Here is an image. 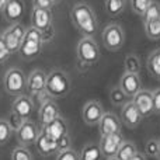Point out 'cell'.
<instances>
[{
	"label": "cell",
	"mask_w": 160,
	"mask_h": 160,
	"mask_svg": "<svg viewBox=\"0 0 160 160\" xmlns=\"http://www.w3.org/2000/svg\"><path fill=\"white\" fill-rule=\"evenodd\" d=\"M104 156L101 153L98 143H87L83 146L82 152L79 155L80 160H101Z\"/></svg>",
	"instance_id": "21"
},
{
	"label": "cell",
	"mask_w": 160,
	"mask_h": 160,
	"mask_svg": "<svg viewBox=\"0 0 160 160\" xmlns=\"http://www.w3.org/2000/svg\"><path fill=\"white\" fill-rule=\"evenodd\" d=\"M129 2V7L138 16H142L143 11L148 8V6L153 2V0H128Z\"/></svg>",
	"instance_id": "31"
},
{
	"label": "cell",
	"mask_w": 160,
	"mask_h": 160,
	"mask_svg": "<svg viewBox=\"0 0 160 160\" xmlns=\"http://www.w3.org/2000/svg\"><path fill=\"white\" fill-rule=\"evenodd\" d=\"M11 160H32V155L27 146H17L11 152Z\"/></svg>",
	"instance_id": "30"
},
{
	"label": "cell",
	"mask_w": 160,
	"mask_h": 160,
	"mask_svg": "<svg viewBox=\"0 0 160 160\" xmlns=\"http://www.w3.org/2000/svg\"><path fill=\"white\" fill-rule=\"evenodd\" d=\"M124 69L127 73H139L141 72V61L135 53H129L124 59Z\"/></svg>",
	"instance_id": "28"
},
{
	"label": "cell",
	"mask_w": 160,
	"mask_h": 160,
	"mask_svg": "<svg viewBox=\"0 0 160 160\" xmlns=\"http://www.w3.org/2000/svg\"><path fill=\"white\" fill-rule=\"evenodd\" d=\"M24 13H25V4L22 0H8L2 14L8 22L14 24V22L21 21V18L24 17Z\"/></svg>",
	"instance_id": "13"
},
{
	"label": "cell",
	"mask_w": 160,
	"mask_h": 160,
	"mask_svg": "<svg viewBox=\"0 0 160 160\" xmlns=\"http://www.w3.org/2000/svg\"><path fill=\"white\" fill-rule=\"evenodd\" d=\"M42 45H44L42 32L31 25L25 30V35L18 48V55L22 59H34L41 53Z\"/></svg>",
	"instance_id": "3"
},
{
	"label": "cell",
	"mask_w": 160,
	"mask_h": 160,
	"mask_svg": "<svg viewBox=\"0 0 160 160\" xmlns=\"http://www.w3.org/2000/svg\"><path fill=\"white\" fill-rule=\"evenodd\" d=\"M102 44L110 52H117L119 51L125 44V32L119 24H108L107 27L102 30L101 34Z\"/></svg>",
	"instance_id": "6"
},
{
	"label": "cell",
	"mask_w": 160,
	"mask_h": 160,
	"mask_svg": "<svg viewBox=\"0 0 160 160\" xmlns=\"http://www.w3.org/2000/svg\"><path fill=\"white\" fill-rule=\"evenodd\" d=\"M119 87L122 88L125 94H127L129 98H132L136 93L142 88V82L141 78H139L138 73H127L121 76V80H119Z\"/></svg>",
	"instance_id": "15"
},
{
	"label": "cell",
	"mask_w": 160,
	"mask_h": 160,
	"mask_svg": "<svg viewBox=\"0 0 160 160\" xmlns=\"http://www.w3.org/2000/svg\"><path fill=\"white\" fill-rule=\"evenodd\" d=\"M3 83H4V90L10 96L17 97L22 94V91L27 88V76L18 68H10L6 72Z\"/></svg>",
	"instance_id": "5"
},
{
	"label": "cell",
	"mask_w": 160,
	"mask_h": 160,
	"mask_svg": "<svg viewBox=\"0 0 160 160\" xmlns=\"http://www.w3.org/2000/svg\"><path fill=\"white\" fill-rule=\"evenodd\" d=\"M127 2H128V0H127Z\"/></svg>",
	"instance_id": "46"
},
{
	"label": "cell",
	"mask_w": 160,
	"mask_h": 160,
	"mask_svg": "<svg viewBox=\"0 0 160 160\" xmlns=\"http://www.w3.org/2000/svg\"><path fill=\"white\" fill-rule=\"evenodd\" d=\"M32 110H34V101L31 97L28 96H20L16 97V100L13 101L11 104V111L14 114H17L18 117H21L22 119H28L30 115L32 114Z\"/></svg>",
	"instance_id": "17"
},
{
	"label": "cell",
	"mask_w": 160,
	"mask_h": 160,
	"mask_svg": "<svg viewBox=\"0 0 160 160\" xmlns=\"http://www.w3.org/2000/svg\"><path fill=\"white\" fill-rule=\"evenodd\" d=\"M76 55L80 63L86 66L96 65L100 59V48L93 37H83L76 47Z\"/></svg>",
	"instance_id": "4"
},
{
	"label": "cell",
	"mask_w": 160,
	"mask_h": 160,
	"mask_svg": "<svg viewBox=\"0 0 160 160\" xmlns=\"http://www.w3.org/2000/svg\"><path fill=\"white\" fill-rule=\"evenodd\" d=\"M59 2H61V0H51V3H52V4H58Z\"/></svg>",
	"instance_id": "43"
},
{
	"label": "cell",
	"mask_w": 160,
	"mask_h": 160,
	"mask_svg": "<svg viewBox=\"0 0 160 160\" xmlns=\"http://www.w3.org/2000/svg\"><path fill=\"white\" fill-rule=\"evenodd\" d=\"M104 108H102V104L97 100H90L87 101L84 105H83V110H82V117H83V121L84 124L87 125H97L101 119L102 114H104Z\"/></svg>",
	"instance_id": "9"
},
{
	"label": "cell",
	"mask_w": 160,
	"mask_h": 160,
	"mask_svg": "<svg viewBox=\"0 0 160 160\" xmlns=\"http://www.w3.org/2000/svg\"><path fill=\"white\" fill-rule=\"evenodd\" d=\"M158 159L160 160V141H159V152H158Z\"/></svg>",
	"instance_id": "44"
},
{
	"label": "cell",
	"mask_w": 160,
	"mask_h": 160,
	"mask_svg": "<svg viewBox=\"0 0 160 160\" xmlns=\"http://www.w3.org/2000/svg\"><path fill=\"white\" fill-rule=\"evenodd\" d=\"M125 141L124 135L121 132H115V133H110V135L101 136L100 139V149H101V153L105 159L108 158H115L117 152H118L119 146L122 145V142Z\"/></svg>",
	"instance_id": "8"
},
{
	"label": "cell",
	"mask_w": 160,
	"mask_h": 160,
	"mask_svg": "<svg viewBox=\"0 0 160 160\" xmlns=\"http://www.w3.org/2000/svg\"><path fill=\"white\" fill-rule=\"evenodd\" d=\"M55 160H80V159H79V153L73 148H70V149L61 150V152L56 153Z\"/></svg>",
	"instance_id": "34"
},
{
	"label": "cell",
	"mask_w": 160,
	"mask_h": 160,
	"mask_svg": "<svg viewBox=\"0 0 160 160\" xmlns=\"http://www.w3.org/2000/svg\"><path fill=\"white\" fill-rule=\"evenodd\" d=\"M31 25L38 31H45L52 25V13L48 8H32Z\"/></svg>",
	"instance_id": "16"
},
{
	"label": "cell",
	"mask_w": 160,
	"mask_h": 160,
	"mask_svg": "<svg viewBox=\"0 0 160 160\" xmlns=\"http://www.w3.org/2000/svg\"><path fill=\"white\" fill-rule=\"evenodd\" d=\"M141 17H142L143 24L148 21H153V20L160 18V3L153 0V2L148 6V8L143 11V14H142Z\"/></svg>",
	"instance_id": "26"
},
{
	"label": "cell",
	"mask_w": 160,
	"mask_h": 160,
	"mask_svg": "<svg viewBox=\"0 0 160 160\" xmlns=\"http://www.w3.org/2000/svg\"><path fill=\"white\" fill-rule=\"evenodd\" d=\"M70 18L78 31L83 37H93L97 31L98 22L93 8L87 3H76L70 10Z\"/></svg>",
	"instance_id": "1"
},
{
	"label": "cell",
	"mask_w": 160,
	"mask_h": 160,
	"mask_svg": "<svg viewBox=\"0 0 160 160\" xmlns=\"http://www.w3.org/2000/svg\"><path fill=\"white\" fill-rule=\"evenodd\" d=\"M61 115L59 112V107L53 98H49L44 102V104L39 105V110H38V117H39V122H41L42 127H45L47 124H49L51 121H53L55 118Z\"/></svg>",
	"instance_id": "18"
},
{
	"label": "cell",
	"mask_w": 160,
	"mask_h": 160,
	"mask_svg": "<svg viewBox=\"0 0 160 160\" xmlns=\"http://www.w3.org/2000/svg\"><path fill=\"white\" fill-rule=\"evenodd\" d=\"M97 125H98V131L101 136L121 132V119L112 112H104Z\"/></svg>",
	"instance_id": "14"
},
{
	"label": "cell",
	"mask_w": 160,
	"mask_h": 160,
	"mask_svg": "<svg viewBox=\"0 0 160 160\" xmlns=\"http://www.w3.org/2000/svg\"><path fill=\"white\" fill-rule=\"evenodd\" d=\"M32 4L34 8H48V10H51V7L53 6L51 0H32Z\"/></svg>",
	"instance_id": "39"
},
{
	"label": "cell",
	"mask_w": 160,
	"mask_h": 160,
	"mask_svg": "<svg viewBox=\"0 0 160 160\" xmlns=\"http://www.w3.org/2000/svg\"><path fill=\"white\" fill-rule=\"evenodd\" d=\"M35 146H37V150H38L39 155L45 156V158L58 153V143H56V141H53L51 136H48L42 129L35 141Z\"/></svg>",
	"instance_id": "20"
},
{
	"label": "cell",
	"mask_w": 160,
	"mask_h": 160,
	"mask_svg": "<svg viewBox=\"0 0 160 160\" xmlns=\"http://www.w3.org/2000/svg\"><path fill=\"white\" fill-rule=\"evenodd\" d=\"M72 83L66 72L61 69H53L47 73L45 91L51 98H63L69 94Z\"/></svg>",
	"instance_id": "2"
},
{
	"label": "cell",
	"mask_w": 160,
	"mask_h": 160,
	"mask_svg": "<svg viewBox=\"0 0 160 160\" xmlns=\"http://www.w3.org/2000/svg\"><path fill=\"white\" fill-rule=\"evenodd\" d=\"M152 102H153V112L160 114V88L152 91Z\"/></svg>",
	"instance_id": "37"
},
{
	"label": "cell",
	"mask_w": 160,
	"mask_h": 160,
	"mask_svg": "<svg viewBox=\"0 0 160 160\" xmlns=\"http://www.w3.org/2000/svg\"><path fill=\"white\" fill-rule=\"evenodd\" d=\"M129 100L131 98L122 91V88L119 87V86H114L110 90V101H111V104L115 105V107H122V105H124L125 102H128Z\"/></svg>",
	"instance_id": "25"
},
{
	"label": "cell",
	"mask_w": 160,
	"mask_h": 160,
	"mask_svg": "<svg viewBox=\"0 0 160 160\" xmlns=\"http://www.w3.org/2000/svg\"><path fill=\"white\" fill-rule=\"evenodd\" d=\"M11 131L10 125H8L7 119H0V145H6L8 139L11 138Z\"/></svg>",
	"instance_id": "32"
},
{
	"label": "cell",
	"mask_w": 160,
	"mask_h": 160,
	"mask_svg": "<svg viewBox=\"0 0 160 160\" xmlns=\"http://www.w3.org/2000/svg\"><path fill=\"white\" fill-rule=\"evenodd\" d=\"M121 119L128 128H136L141 121L143 119V117L141 115L139 110L135 107V104L132 102V100H129L128 102H125L124 105L121 107Z\"/></svg>",
	"instance_id": "10"
},
{
	"label": "cell",
	"mask_w": 160,
	"mask_h": 160,
	"mask_svg": "<svg viewBox=\"0 0 160 160\" xmlns=\"http://www.w3.org/2000/svg\"><path fill=\"white\" fill-rule=\"evenodd\" d=\"M52 37H53V27H52V25H51L48 30L42 31V41H44V42L51 41V39H52Z\"/></svg>",
	"instance_id": "40"
},
{
	"label": "cell",
	"mask_w": 160,
	"mask_h": 160,
	"mask_svg": "<svg viewBox=\"0 0 160 160\" xmlns=\"http://www.w3.org/2000/svg\"><path fill=\"white\" fill-rule=\"evenodd\" d=\"M2 38H3V41H4L6 47H7L8 52H10V53L18 52V48H20V44H21V41H20L17 37H14L13 34L8 31V28L2 34Z\"/></svg>",
	"instance_id": "29"
},
{
	"label": "cell",
	"mask_w": 160,
	"mask_h": 160,
	"mask_svg": "<svg viewBox=\"0 0 160 160\" xmlns=\"http://www.w3.org/2000/svg\"><path fill=\"white\" fill-rule=\"evenodd\" d=\"M132 102L135 104V107L139 110L141 115L143 117H149L153 112V102H152V91L149 90H141L132 97Z\"/></svg>",
	"instance_id": "12"
},
{
	"label": "cell",
	"mask_w": 160,
	"mask_h": 160,
	"mask_svg": "<svg viewBox=\"0 0 160 160\" xmlns=\"http://www.w3.org/2000/svg\"><path fill=\"white\" fill-rule=\"evenodd\" d=\"M127 7V0H105V13L110 17H117Z\"/></svg>",
	"instance_id": "24"
},
{
	"label": "cell",
	"mask_w": 160,
	"mask_h": 160,
	"mask_svg": "<svg viewBox=\"0 0 160 160\" xmlns=\"http://www.w3.org/2000/svg\"><path fill=\"white\" fill-rule=\"evenodd\" d=\"M131 160H146V156H145L143 153H139V152H138Z\"/></svg>",
	"instance_id": "41"
},
{
	"label": "cell",
	"mask_w": 160,
	"mask_h": 160,
	"mask_svg": "<svg viewBox=\"0 0 160 160\" xmlns=\"http://www.w3.org/2000/svg\"><path fill=\"white\" fill-rule=\"evenodd\" d=\"M7 2H8V0H0V14L3 13V10H4L6 4H7Z\"/></svg>",
	"instance_id": "42"
},
{
	"label": "cell",
	"mask_w": 160,
	"mask_h": 160,
	"mask_svg": "<svg viewBox=\"0 0 160 160\" xmlns=\"http://www.w3.org/2000/svg\"><path fill=\"white\" fill-rule=\"evenodd\" d=\"M148 70L156 79H160V48L155 49L148 58Z\"/></svg>",
	"instance_id": "23"
},
{
	"label": "cell",
	"mask_w": 160,
	"mask_h": 160,
	"mask_svg": "<svg viewBox=\"0 0 160 160\" xmlns=\"http://www.w3.org/2000/svg\"><path fill=\"white\" fill-rule=\"evenodd\" d=\"M42 131H44L48 136H51L53 141H58V139H61L63 135L69 133V128H68L66 121H65V118H62L61 115H59L58 118H55L53 121H51L49 124H47L45 127H42Z\"/></svg>",
	"instance_id": "19"
},
{
	"label": "cell",
	"mask_w": 160,
	"mask_h": 160,
	"mask_svg": "<svg viewBox=\"0 0 160 160\" xmlns=\"http://www.w3.org/2000/svg\"><path fill=\"white\" fill-rule=\"evenodd\" d=\"M158 152H159V141L158 139H149L145 143V156L158 158Z\"/></svg>",
	"instance_id": "33"
},
{
	"label": "cell",
	"mask_w": 160,
	"mask_h": 160,
	"mask_svg": "<svg viewBox=\"0 0 160 160\" xmlns=\"http://www.w3.org/2000/svg\"><path fill=\"white\" fill-rule=\"evenodd\" d=\"M41 129L38 128V125L35 122L30 121V119H24L22 125L18 128V131L16 132L17 135V141L21 146H30V145H34L38 138Z\"/></svg>",
	"instance_id": "7"
},
{
	"label": "cell",
	"mask_w": 160,
	"mask_h": 160,
	"mask_svg": "<svg viewBox=\"0 0 160 160\" xmlns=\"http://www.w3.org/2000/svg\"><path fill=\"white\" fill-rule=\"evenodd\" d=\"M7 122H8V125H10V128H11V131H14V132H17L18 131V128L22 125V122H24V119L21 118V117H18L17 114H14L13 111L10 112V115H8V118H7Z\"/></svg>",
	"instance_id": "35"
},
{
	"label": "cell",
	"mask_w": 160,
	"mask_h": 160,
	"mask_svg": "<svg viewBox=\"0 0 160 160\" xmlns=\"http://www.w3.org/2000/svg\"><path fill=\"white\" fill-rule=\"evenodd\" d=\"M56 143H58V152L70 149V148H72V139H70L69 133H66V135H63L61 139H58V141H56Z\"/></svg>",
	"instance_id": "36"
},
{
	"label": "cell",
	"mask_w": 160,
	"mask_h": 160,
	"mask_svg": "<svg viewBox=\"0 0 160 160\" xmlns=\"http://www.w3.org/2000/svg\"><path fill=\"white\" fill-rule=\"evenodd\" d=\"M10 55H11V53L8 52L7 47H6V44H4V41H3L2 35H0V63H4V62L8 59V56H10Z\"/></svg>",
	"instance_id": "38"
},
{
	"label": "cell",
	"mask_w": 160,
	"mask_h": 160,
	"mask_svg": "<svg viewBox=\"0 0 160 160\" xmlns=\"http://www.w3.org/2000/svg\"><path fill=\"white\" fill-rule=\"evenodd\" d=\"M138 153V149H136V145L131 141H124L122 145L119 146L118 152H117L115 158L118 160H131L133 156Z\"/></svg>",
	"instance_id": "22"
},
{
	"label": "cell",
	"mask_w": 160,
	"mask_h": 160,
	"mask_svg": "<svg viewBox=\"0 0 160 160\" xmlns=\"http://www.w3.org/2000/svg\"><path fill=\"white\" fill-rule=\"evenodd\" d=\"M105 160H118L117 158H108V159H105Z\"/></svg>",
	"instance_id": "45"
},
{
	"label": "cell",
	"mask_w": 160,
	"mask_h": 160,
	"mask_svg": "<svg viewBox=\"0 0 160 160\" xmlns=\"http://www.w3.org/2000/svg\"><path fill=\"white\" fill-rule=\"evenodd\" d=\"M47 83V73L42 69H34L27 76V90L31 96H37L45 91Z\"/></svg>",
	"instance_id": "11"
},
{
	"label": "cell",
	"mask_w": 160,
	"mask_h": 160,
	"mask_svg": "<svg viewBox=\"0 0 160 160\" xmlns=\"http://www.w3.org/2000/svg\"><path fill=\"white\" fill-rule=\"evenodd\" d=\"M145 34L152 41H159L160 39V18L153 20V21L145 22Z\"/></svg>",
	"instance_id": "27"
}]
</instances>
